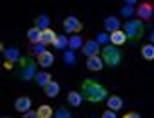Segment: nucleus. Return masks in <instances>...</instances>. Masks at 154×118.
Returning <instances> with one entry per match:
<instances>
[{
  "instance_id": "obj_1",
  "label": "nucleus",
  "mask_w": 154,
  "mask_h": 118,
  "mask_svg": "<svg viewBox=\"0 0 154 118\" xmlns=\"http://www.w3.org/2000/svg\"><path fill=\"white\" fill-rule=\"evenodd\" d=\"M82 95H84V98L87 102H93V104H98V102L109 98L107 89L100 82H96L93 78H87V80L82 82Z\"/></svg>"
},
{
  "instance_id": "obj_2",
  "label": "nucleus",
  "mask_w": 154,
  "mask_h": 118,
  "mask_svg": "<svg viewBox=\"0 0 154 118\" xmlns=\"http://www.w3.org/2000/svg\"><path fill=\"white\" fill-rule=\"evenodd\" d=\"M102 58H103L105 66L116 67V66H120V62H122V51H120L116 45H103V47H102Z\"/></svg>"
},
{
  "instance_id": "obj_3",
  "label": "nucleus",
  "mask_w": 154,
  "mask_h": 118,
  "mask_svg": "<svg viewBox=\"0 0 154 118\" xmlns=\"http://www.w3.org/2000/svg\"><path fill=\"white\" fill-rule=\"evenodd\" d=\"M123 31H125V35H127L129 38L138 40V38L143 36V33H145V26H143L141 20L131 18V20H127V22L123 24Z\"/></svg>"
},
{
  "instance_id": "obj_4",
  "label": "nucleus",
  "mask_w": 154,
  "mask_h": 118,
  "mask_svg": "<svg viewBox=\"0 0 154 118\" xmlns=\"http://www.w3.org/2000/svg\"><path fill=\"white\" fill-rule=\"evenodd\" d=\"M18 64H20L18 75H20L22 80L29 82V80H33V78L36 76V62H35V60H31V58H22Z\"/></svg>"
},
{
  "instance_id": "obj_5",
  "label": "nucleus",
  "mask_w": 154,
  "mask_h": 118,
  "mask_svg": "<svg viewBox=\"0 0 154 118\" xmlns=\"http://www.w3.org/2000/svg\"><path fill=\"white\" fill-rule=\"evenodd\" d=\"M82 27H84L82 22L76 18V17H72V15L63 20V31L69 33V35H78V33L82 31Z\"/></svg>"
},
{
  "instance_id": "obj_6",
  "label": "nucleus",
  "mask_w": 154,
  "mask_h": 118,
  "mask_svg": "<svg viewBox=\"0 0 154 118\" xmlns=\"http://www.w3.org/2000/svg\"><path fill=\"white\" fill-rule=\"evenodd\" d=\"M152 13H154V8L149 2H141L136 8V15L140 17V20H150L152 18Z\"/></svg>"
},
{
  "instance_id": "obj_7",
  "label": "nucleus",
  "mask_w": 154,
  "mask_h": 118,
  "mask_svg": "<svg viewBox=\"0 0 154 118\" xmlns=\"http://www.w3.org/2000/svg\"><path fill=\"white\" fill-rule=\"evenodd\" d=\"M100 49H102V45L96 42V40H87L85 44H84V47H82V51H84V54L89 58V56H96L98 53H100Z\"/></svg>"
},
{
  "instance_id": "obj_8",
  "label": "nucleus",
  "mask_w": 154,
  "mask_h": 118,
  "mask_svg": "<svg viewBox=\"0 0 154 118\" xmlns=\"http://www.w3.org/2000/svg\"><path fill=\"white\" fill-rule=\"evenodd\" d=\"M85 66H87L89 71H102V67L105 66V62H103V58H102V56L96 54V56H89V58H87Z\"/></svg>"
},
{
  "instance_id": "obj_9",
  "label": "nucleus",
  "mask_w": 154,
  "mask_h": 118,
  "mask_svg": "<svg viewBox=\"0 0 154 118\" xmlns=\"http://www.w3.org/2000/svg\"><path fill=\"white\" fill-rule=\"evenodd\" d=\"M31 98L29 96H18L17 100H15V109L17 111H20L22 114L24 113H27V111H31Z\"/></svg>"
},
{
  "instance_id": "obj_10",
  "label": "nucleus",
  "mask_w": 154,
  "mask_h": 118,
  "mask_svg": "<svg viewBox=\"0 0 154 118\" xmlns=\"http://www.w3.org/2000/svg\"><path fill=\"white\" fill-rule=\"evenodd\" d=\"M120 27H122V22H120L118 17H107V18L103 20V29L109 31V33H114V31H118Z\"/></svg>"
},
{
  "instance_id": "obj_11",
  "label": "nucleus",
  "mask_w": 154,
  "mask_h": 118,
  "mask_svg": "<svg viewBox=\"0 0 154 118\" xmlns=\"http://www.w3.org/2000/svg\"><path fill=\"white\" fill-rule=\"evenodd\" d=\"M4 58H6V60H9V62H13V64H17V62L22 60L20 51L17 47H4Z\"/></svg>"
},
{
  "instance_id": "obj_12",
  "label": "nucleus",
  "mask_w": 154,
  "mask_h": 118,
  "mask_svg": "<svg viewBox=\"0 0 154 118\" xmlns=\"http://www.w3.org/2000/svg\"><path fill=\"white\" fill-rule=\"evenodd\" d=\"M53 62H54V54H53L51 51H45V53H42V54L38 56V66H40L42 69L51 67V66H53Z\"/></svg>"
},
{
  "instance_id": "obj_13",
  "label": "nucleus",
  "mask_w": 154,
  "mask_h": 118,
  "mask_svg": "<svg viewBox=\"0 0 154 118\" xmlns=\"http://www.w3.org/2000/svg\"><path fill=\"white\" fill-rule=\"evenodd\" d=\"M67 102H69L72 107H78V105H82V102H84V95H82V93H76V91H69V93H67Z\"/></svg>"
},
{
  "instance_id": "obj_14",
  "label": "nucleus",
  "mask_w": 154,
  "mask_h": 118,
  "mask_svg": "<svg viewBox=\"0 0 154 118\" xmlns=\"http://www.w3.org/2000/svg\"><path fill=\"white\" fill-rule=\"evenodd\" d=\"M129 36L125 35V31H114V33H111V44L112 45H123L125 44V40H127Z\"/></svg>"
},
{
  "instance_id": "obj_15",
  "label": "nucleus",
  "mask_w": 154,
  "mask_h": 118,
  "mask_svg": "<svg viewBox=\"0 0 154 118\" xmlns=\"http://www.w3.org/2000/svg\"><path fill=\"white\" fill-rule=\"evenodd\" d=\"M35 82H36L40 87H45L47 84L53 82V76H51L49 73H45V71H40V73H36V76H35Z\"/></svg>"
},
{
  "instance_id": "obj_16",
  "label": "nucleus",
  "mask_w": 154,
  "mask_h": 118,
  "mask_svg": "<svg viewBox=\"0 0 154 118\" xmlns=\"http://www.w3.org/2000/svg\"><path fill=\"white\" fill-rule=\"evenodd\" d=\"M44 93H45V96H49V98H54V96H58V93H60V84L53 80L51 84H47V85L44 87Z\"/></svg>"
},
{
  "instance_id": "obj_17",
  "label": "nucleus",
  "mask_w": 154,
  "mask_h": 118,
  "mask_svg": "<svg viewBox=\"0 0 154 118\" xmlns=\"http://www.w3.org/2000/svg\"><path fill=\"white\" fill-rule=\"evenodd\" d=\"M56 36H58V35H56L51 27L42 31V42H44L45 45H53V44H54V40H56Z\"/></svg>"
},
{
  "instance_id": "obj_18",
  "label": "nucleus",
  "mask_w": 154,
  "mask_h": 118,
  "mask_svg": "<svg viewBox=\"0 0 154 118\" xmlns=\"http://www.w3.org/2000/svg\"><path fill=\"white\" fill-rule=\"evenodd\" d=\"M107 107H109V109H112V111H120V109L123 107V100H122L120 96L112 95V96H109V98H107Z\"/></svg>"
},
{
  "instance_id": "obj_19",
  "label": "nucleus",
  "mask_w": 154,
  "mask_h": 118,
  "mask_svg": "<svg viewBox=\"0 0 154 118\" xmlns=\"http://www.w3.org/2000/svg\"><path fill=\"white\" fill-rule=\"evenodd\" d=\"M84 44H85V42H84V38H82L80 35H72V36L69 38V49H72V51H74V49H82Z\"/></svg>"
},
{
  "instance_id": "obj_20",
  "label": "nucleus",
  "mask_w": 154,
  "mask_h": 118,
  "mask_svg": "<svg viewBox=\"0 0 154 118\" xmlns=\"http://www.w3.org/2000/svg\"><path fill=\"white\" fill-rule=\"evenodd\" d=\"M36 113H38L40 118H53V116H54V111H53L51 105H47V104H42V105L36 109Z\"/></svg>"
},
{
  "instance_id": "obj_21",
  "label": "nucleus",
  "mask_w": 154,
  "mask_h": 118,
  "mask_svg": "<svg viewBox=\"0 0 154 118\" xmlns=\"http://www.w3.org/2000/svg\"><path fill=\"white\" fill-rule=\"evenodd\" d=\"M27 38L33 42V44H36V42H42V29H38V27H31L29 31H27Z\"/></svg>"
},
{
  "instance_id": "obj_22",
  "label": "nucleus",
  "mask_w": 154,
  "mask_h": 118,
  "mask_svg": "<svg viewBox=\"0 0 154 118\" xmlns=\"http://www.w3.org/2000/svg\"><path fill=\"white\" fill-rule=\"evenodd\" d=\"M141 56L145 60H154V44L141 45Z\"/></svg>"
},
{
  "instance_id": "obj_23",
  "label": "nucleus",
  "mask_w": 154,
  "mask_h": 118,
  "mask_svg": "<svg viewBox=\"0 0 154 118\" xmlns=\"http://www.w3.org/2000/svg\"><path fill=\"white\" fill-rule=\"evenodd\" d=\"M53 45H54L56 49H65V47H69V38H67V35H65V33H63V35H58Z\"/></svg>"
},
{
  "instance_id": "obj_24",
  "label": "nucleus",
  "mask_w": 154,
  "mask_h": 118,
  "mask_svg": "<svg viewBox=\"0 0 154 118\" xmlns=\"http://www.w3.org/2000/svg\"><path fill=\"white\" fill-rule=\"evenodd\" d=\"M35 27H38V29H49V18L45 17V15H40V17H36L35 18Z\"/></svg>"
},
{
  "instance_id": "obj_25",
  "label": "nucleus",
  "mask_w": 154,
  "mask_h": 118,
  "mask_svg": "<svg viewBox=\"0 0 154 118\" xmlns=\"http://www.w3.org/2000/svg\"><path fill=\"white\" fill-rule=\"evenodd\" d=\"M63 62H65L67 66H74V64H76V56H74L72 49H69V51L63 53Z\"/></svg>"
},
{
  "instance_id": "obj_26",
  "label": "nucleus",
  "mask_w": 154,
  "mask_h": 118,
  "mask_svg": "<svg viewBox=\"0 0 154 118\" xmlns=\"http://www.w3.org/2000/svg\"><path fill=\"white\" fill-rule=\"evenodd\" d=\"M45 51H47V49H45V44H44V42H36V44L33 45V54H35L36 58H38L42 53H45Z\"/></svg>"
},
{
  "instance_id": "obj_27",
  "label": "nucleus",
  "mask_w": 154,
  "mask_h": 118,
  "mask_svg": "<svg viewBox=\"0 0 154 118\" xmlns=\"http://www.w3.org/2000/svg\"><path fill=\"white\" fill-rule=\"evenodd\" d=\"M53 118H71V113H69V109H65V107H58V111L54 113Z\"/></svg>"
},
{
  "instance_id": "obj_28",
  "label": "nucleus",
  "mask_w": 154,
  "mask_h": 118,
  "mask_svg": "<svg viewBox=\"0 0 154 118\" xmlns=\"http://www.w3.org/2000/svg\"><path fill=\"white\" fill-rule=\"evenodd\" d=\"M134 13H136V11H134L132 6H123V8L120 9V15H122V17H132Z\"/></svg>"
},
{
  "instance_id": "obj_29",
  "label": "nucleus",
  "mask_w": 154,
  "mask_h": 118,
  "mask_svg": "<svg viewBox=\"0 0 154 118\" xmlns=\"http://www.w3.org/2000/svg\"><path fill=\"white\" fill-rule=\"evenodd\" d=\"M96 42L102 45V44H107V42H111V35H105V33H100L98 36H96Z\"/></svg>"
},
{
  "instance_id": "obj_30",
  "label": "nucleus",
  "mask_w": 154,
  "mask_h": 118,
  "mask_svg": "<svg viewBox=\"0 0 154 118\" xmlns=\"http://www.w3.org/2000/svg\"><path fill=\"white\" fill-rule=\"evenodd\" d=\"M102 118H116V111H112V109H107V111L102 114Z\"/></svg>"
},
{
  "instance_id": "obj_31",
  "label": "nucleus",
  "mask_w": 154,
  "mask_h": 118,
  "mask_svg": "<svg viewBox=\"0 0 154 118\" xmlns=\"http://www.w3.org/2000/svg\"><path fill=\"white\" fill-rule=\"evenodd\" d=\"M22 118H40L38 116V113L36 111H27V113H24V116Z\"/></svg>"
},
{
  "instance_id": "obj_32",
  "label": "nucleus",
  "mask_w": 154,
  "mask_h": 118,
  "mask_svg": "<svg viewBox=\"0 0 154 118\" xmlns=\"http://www.w3.org/2000/svg\"><path fill=\"white\" fill-rule=\"evenodd\" d=\"M123 118H141V114H140V113H134V111H131V113H127Z\"/></svg>"
},
{
  "instance_id": "obj_33",
  "label": "nucleus",
  "mask_w": 154,
  "mask_h": 118,
  "mask_svg": "<svg viewBox=\"0 0 154 118\" xmlns=\"http://www.w3.org/2000/svg\"><path fill=\"white\" fill-rule=\"evenodd\" d=\"M4 67H6V69H11V67H13V62L6 60V62H4Z\"/></svg>"
},
{
  "instance_id": "obj_34",
  "label": "nucleus",
  "mask_w": 154,
  "mask_h": 118,
  "mask_svg": "<svg viewBox=\"0 0 154 118\" xmlns=\"http://www.w3.org/2000/svg\"><path fill=\"white\" fill-rule=\"evenodd\" d=\"M123 2H125V6H132V4L138 2V0H123Z\"/></svg>"
},
{
  "instance_id": "obj_35",
  "label": "nucleus",
  "mask_w": 154,
  "mask_h": 118,
  "mask_svg": "<svg viewBox=\"0 0 154 118\" xmlns=\"http://www.w3.org/2000/svg\"><path fill=\"white\" fill-rule=\"evenodd\" d=\"M150 44H154V31L150 33Z\"/></svg>"
},
{
  "instance_id": "obj_36",
  "label": "nucleus",
  "mask_w": 154,
  "mask_h": 118,
  "mask_svg": "<svg viewBox=\"0 0 154 118\" xmlns=\"http://www.w3.org/2000/svg\"><path fill=\"white\" fill-rule=\"evenodd\" d=\"M4 118H13V116H4Z\"/></svg>"
},
{
  "instance_id": "obj_37",
  "label": "nucleus",
  "mask_w": 154,
  "mask_h": 118,
  "mask_svg": "<svg viewBox=\"0 0 154 118\" xmlns=\"http://www.w3.org/2000/svg\"><path fill=\"white\" fill-rule=\"evenodd\" d=\"M91 118H96V116H91Z\"/></svg>"
}]
</instances>
